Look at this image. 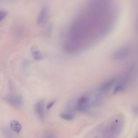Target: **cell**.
Here are the masks:
<instances>
[{"label": "cell", "instance_id": "1", "mask_svg": "<svg viewBox=\"0 0 138 138\" xmlns=\"http://www.w3.org/2000/svg\"><path fill=\"white\" fill-rule=\"evenodd\" d=\"M124 126L123 117L116 116L109 121L103 128L102 135L103 138H118Z\"/></svg>", "mask_w": 138, "mask_h": 138}, {"label": "cell", "instance_id": "2", "mask_svg": "<svg viewBox=\"0 0 138 138\" xmlns=\"http://www.w3.org/2000/svg\"><path fill=\"white\" fill-rule=\"evenodd\" d=\"M131 48L129 46H124L118 48L112 54V59L114 60L119 61L123 60L129 55Z\"/></svg>", "mask_w": 138, "mask_h": 138}, {"label": "cell", "instance_id": "3", "mask_svg": "<svg viewBox=\"0 0 138 138\" xmlns=\"http://www.w3.org/2000/svg\"><path fill=\"white\" fill-rule=\"evenodd\" d=\"M5 100L9 104L16 107H20L23 104V99L22 96L16 93H10L5 95Z\"/></svg>", "mask_w": 138, "mask_h": 138}, {"label": "cell", "instance_id": "4", "mask_svg": "<svg viewBox=\"0 0 138 138\" xmlns=\"http://www.w3.org/2000/svg\"><path fill=\"white\" fill-rule=\"evenodd\" d=\"M35 112L37 117L41 120H43L45 118L44 102L43 100L38 101L34 107Z\"/></svg>", "mask_w": 138, "mask_h": 138}, {"label": "cell", "instance_id": "5", "mask_svg": "<svg viewBox=\"0 0 138 138\" xmlns=\"http://www.w3.org/2000/svg\"><path fill=\"white\" fill-rule=\"evenodd\" d=\"M48 14H49V8L46 5H44L42 8L37 19L38 24H42L46 21Z\"/></svg>", "mask_w": 138, "mask_h": 138}, {"label": "cell", "instance_id": "6", "mask_svg": "<svg viewBox=\"0 0 138 138\" xmlns=\"http://www.w3.org/2000/svg\"><path fill=\"white\" fill-rule=\"evenodd\" d=\"M32 57L36 60H41L43 58V56L41 51L36 46H33L30 49Z\"/></svg>", "mask_w": 138, "mask_h": 138}, {"label": "cell", "instance_id": "7", "mask_svg": "<svg viewBox=\"0 0 138 138\" xmlns=\"http://www.w3.org/2000/svg\"><path fill=\"white\" fill-rule=\"evenodd\" d=\"M10 127L12 131L17 133H20L22 128L20 123L17 120H12L10 122Z\"/></svg>", "mask_w": 138, "mask_h": 138}, {"label": "cell", "instance_id": "8", "mask_svg": "<svg viewBox=\"0 0 138 138\" xmlns=\"http://www.w3.org/2000/svg\"><path fill=\"white\" fill-rule=\"evenodd\" d=\"M60 117L63 120L70 121L74 119L75 116L74 115L70 113H63L60 114Z\"/></svg>", "mask_w": 138, "mask_h": 138}, {"label": "cell", "instance_id": "9", "mask_svg": "<svg viewBox=\"0 0 138 138\" xmlns=\"http://www.w3.org/2000/svg\"><path fill=\"white\" fill-rule=\"evenodd\" d=\"M7 15V12L3 11V10H0V22L3 21L6 17Z\"/></svg>", "mask_w": 138, "mask_h": 138}, {"label": "cell", "instance_id": "10", "mask_svg": "<svg viewBox=\"0 0 138 138\" xmlns=\"http://www.w3.org/2000/svg\"><path fill=\"white\" fill-rule=\"evenodd\" d=\"M54 103H55V100H52V101H51V102H49V103L47 104V105L46 106L47 110H50V109L52 108V107L53 106V105L54 104Z\"/></svg>", "mask_w": 138, "mask_h": 138}, {"label": "cell", "instance_id": "11", "mask_svg": "<svg viewBox=\"0 0 138 138\" xmlns=\"http://www.w3.org/2000/svg\"><path fill=\"white\" fill-rule=\"evenodd\" d=\"M134 112H136V113L137 114H138V106H137V107H136V108H135Z\"/></svg>", "mask_w": 138, "mask_h": 138}, {"label": "cell", "instance_id": "12", "mask_svg": "<svg viewBox=\"0 0 138 138\" xmlns=\"http://www.w3.org/2000/svg\"><path fill=\"white\" fill-rule=\"evenodd\" d=\"M47 137H48V138H54V136H53V135H51V134L49 135V136H47Z\"/></svg>", "mask_w": 138, "mask_h": 138}, {"label": "cell", "instance_id": "13", "mask_svg": "<svg viewBox=\"0 0 138 138\" xmlns=\"http://www.w3.org/2000/svg\"></svg>", "mask_w": 138, "mask_h": 138}]
</instances>
